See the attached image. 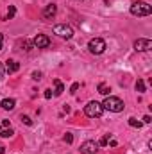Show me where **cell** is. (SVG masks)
I'll list each match as a JSON object with an SVG mask.
<instances>
[{
    "mask_svg": "<svg viewBox=\"0 0 152 154\" xmlns=\"http://www.w3.org/2000/svg\"><path fill=\"white\" fill-rule=\"evenodd\" d=\"M84 113L90 116V118H99V116H102V113H104V108H102L100 102L91 100V102H88L84 106Z\"/></svg>",
    "mask_w": 152,
    "mask_h": 154,
    "instance_id": "cell-3",
    "label": "cell"
},
{
    "mask_svg": "<svg viewBox=\"0 0 152 154\" xmlns=\"http://www.w3.org/2000/svg\"><path fill=\"white\" fill-rule=\"evenodd\" d=\"M150 13H152V7L143 0H138V2H134L131 5V14L132 16H149Z\"/></svg>",
    "mask_w": 152,
    "mask_h": 154,
    "instance_id": "cell-2",
    "label": "cell"
},
{
    "mask_svg": "<svg viewBox=\"0 0 152 154\" xmlns=\"http://www.w3.org/2000/svg\"><path fill=\"white\" fill-rule=\"evenodd\" d=\"M54 34H57L59 38H65V39H70L74 36V31L70 25L66 23H59V25H54Z\"/></svg>",
    "mask_w": 152,
    "mask_h": 154,
    "instance_id": "cell-5",
    "label": "cell"
},
{
    "mask_svg": "<svg viewBox=\"0 0 152 154\" xmlns=\"http://www.w3.org/2000/svg\"><path fill=\"white\" fill-rule=\"evenodd\" d=\"M65 142H66V143H72V142H74V136H72V133H66V134H65Z\"/></svg>",
    "mask_w": 152,
    "mask_h": 154,
    "instance_id": "cell-17",
    "label": "cell"
},
{
    "mask_svg": "<svg viewBox=\"0 0 152 154\" xmlns=\"http://www.w3.org/2000/svg\"><path fill=\"white\" fill-rule=\"evenodd\" d=\"M22 122H23V124H25V125H31V124H32V120H31V118H29V116H22Z\"/></svg>",
    "mask_w": 152,
    "mask_h": 154,
    "instance_id": "cell-19",
    "label": "cell"
},
{
    "mask_svg": "<svg viewBox=\"0 0 152 154\" xmlns=\"http://www.w3.org/2000/svg\"><path fill=\"white\" fill-rule=\"evenodd\" d=\"M45 99H52V90H45Z\"/></svg>",
    "mask_w": 152,
    "mask_h": 154,
    "instance_id": "cell-23",
    "label": "cell"
},
{
    "mask_svg": "<svg viewBox=\"0 0 152 154\" xmlns=\"http://www.w3.org/2000/svg\"><path fill=\"white\" fill-rule=\"evenodd\" d=\"M0 129H2V124H0Z\"/></svg>",
    "mask_w": 152,
    "mask_h": 154,
    "instance_id": "cell-28",
    "label": "cell"
},
{
    "mask_svg": "<svg viewBox=\"0 0 152 154\" xmlns=\"http://www.w3.org/2000/svg\"><path fill=\"white\" fill-rule=\"evenodd\" d=\"M32 79L34 81H39L41 79V72H32Z\"/></svg>",
    "mask_w": 152,
    "mask_h": 154,
    "instance_id": "cell-22",
    "label": "cell"
},
{
    "mask_svg": "<svg viewBox=\"0 0 152 154\" xmlns=\"http://www.w3.org/2000/svg\"><path fill=\"white\" fill-rule=\"evenodd\" d=\"M136 91H140V93H143V91H145V82H143L141 79H138V81H136Z\"/></svg>",
    "mask_w": 152,
    "mask_h": 154,
    "instance_id": "cell-16",
    "label": "cell"
},
{
    "mask_svg": "<svg viewBox=\"0 0 152 154\" xmlns=\"http://www.w3.org/2000/svg\"><path fill=\"white\" fill-rule=\"evenodd\" d=\"M2 43H4V34H0V50H2Z\"/></svg>",
    "mask_w": 152,
    "mask_h": 154,
    "instance_id": "cell-26",
    "label": "cell"
},
{
    "mask_svg": "<svg viewBox=\"0 0 152 154\" xmlns=\"http://www.w3.org/2000/svg\"><path fill=\"white\" fill-rule=\"evenodd\" d=\"M109 91H111V90H109L104 82H100V84H99V93H102V95H106V97H108V95H109Z\"/></svg>",
    "mask_w": 152,
    "mask_h": 154,
    "instance_id": "cell-15",
    "label": "cell"
},
{
    "mask_svg": "<svg viewBox=\"0 0 152 154\" xmlns=\"http://www.w3.org/2000/svg\"><path fill=\"white\" fill-rule=\"evenodd\" d=\"M4 70H5L7 74H14V72L20 70V63L14 61V59H9V61H5V65H4Z\"/></svg>",
    "mask_w": 152,
    "mask_h": 154,
    "instance_id": "cell-10",
    "label": "cell"
},
{
    "mask_svg": "<svg viewBox=\"0 0 152 154\" xmlns=\"http://www.w3.org/2000/svg\"><path fill=\"white\" fill-rule=\"evenodd\" d=\"M32 45L36 48H47V47H50V38L45 36V34H38L36 38L32 39Z\"/></svg>",
    "mask_w": 152,
    "mask_h": 154,
    "instance_id": "cell-8",
    "label": "cell"
},
{
    "mask_svg": "<svg viewBox=\"0 0 152 154\" xmlns=\"http://www.w3.org/2000/svg\"><path fill=\"white\" fill-rule=\"evenodd\" d=\"M108 143H109V134H106V136L100 140V145H108Z\"/></svg>",
    "mask_w": 152,
    "mask_h": 154,
    "instance_id": "cell-20",
    "label": "cell"
},
{
    "mask_svg": "<svg viewBox=\"0 0 152 154\" xmlns=\"http://www.w3.org/2000/svg\"><path fill=\"white\" fill-rule=\"evenodd\" d=\"M77 90H79V82H74V84H72V88H70V93H75Z\"/></svg>",
    "mask_w": 152,
    "mask_h": 154,
    "instance_id": "cell-21",
    "label": "cell"
},
{
    "mask_svg": "<svg viewBox=\"0 0 152 154\" xmlns=\"http://www.w3.org/2000/svg\"><path fill=\"white\" fill-rule=\"evenodd\" d=\"M13 134H14V131H13L11 127H2V129H0V136H2V138H11Z\"/></svg>",
    "mask_w": 152,
    "mask_h": 154,
    "instance_id": "cell-12",
    "label": "cell"
},
{
    "mask_svg": "<svg viewBox=\"0 0 152 154\" xmlns=\"http://www.w3.org/2000/svg\"><path fill=\"white\" fill-rule=\"evenodd\" d=\"M0 106H2V109H5V111H11V109H14V106H16V100H14V99H4V100L0 102Z\"/></svg>",
    "mask_w": 152,
    "mask_h": 154,
    "instance_id": "cell-11",
    "label": "cell"
},
{
    "mask_svg": "<svg viewBox=\"0 0 152 154\" xmlns=\"http://www.w3.org/2000/svg\"><path fill=\"white\" fill-rule=\"evenodd\" d=\"M14 13H16V9L11 5V7H9V13H7V20H9V18H13V16H14Z\"/></svg>",
    "mask_w": 152,
    "mask_h": 154,
    "instance_id": "cell-18",
    "label": "cell"
},
{
    "mask_svg": "<svg viewBox=\"0 0 152 154\" xmlns=\"http://www.w3.org/2000/svg\"><path fill=\"white\" fill-rule=\"evenodd\" d=\"M150 122H152V118H150L149 115H145V116H143V124H150Z\"/></svg>",
    "mask_w": 152,
    "mask_h": 154,
    "instance_id": "cell-24",
    "label": "cell"
},
{
    "mask_svg": "<svg viewBox=\"0 0 152 154\" xmlns=\"http://www.w3.org/2000/svg\"><path fill=\"white\" fill-rule=\"evenodd\" d=\"M4 74H5V70H4V66L0 65V77H4Z\"/></svg>",
    "mask_w": 152,
    "mask_h": 154,
    "instance_id": "cell-25",
    "label": "cell"
},
{
    "mask_svg": "<svg viewBox=\"0 0 152 154\" xmlns=\"http://www.w3.org/2000/svg\"><path fill=\"white\" fill-rule=\"evenodd\" d=\"M54 84H56V91H54V95H61V93L65 91V86H63V82H61L59 79H56V81H54Z\"/></svg>",
    "mask_w": 152,
    "mask_h": 154,
    "instance_id": "cell-13",
    "label": "cell"
},
{
    "mask_svg": "<svg viewBox=\"0 0 152 154\" xmlns=\"http://www.w3.org/2000/svg\"><path fill=\"white\" fill-rule=\"evenodd\" d=\"M81 154H97L99 151V143L97 142H93V140H88V142H84L82 145H81Z\"/></svg>",
    "mask_w": 152,
    "mask_h": 154,
    "instance_id": "cell-6",
    "label": "cell"
},
{
    "mask_svg": "<svg viewBox=\"0 0 152 154\" xmlns=\"http://www.w3.org/2000/svg\"><path fill=\"white\" fill-rule=\"evenodd\" d=\"M152 48V41L149 38H138L134 41V50L136 52H145V50H150Z\"/></svg>",
    "mask_w": 152,
    "mask_h": 154,
    "instance_id": "cell-7",
    "label": "cell"
},
{
    "mask_svg": "<svg viewBox=\"0 0 152 154\" xmlns=\"http://www.w3.org/2000/svg\"><path fill=\"white\" fill-rule=\"evenodd\" d=\"M56 13H57V5H56V4H48V5L43 9V18H45V20H52V18L56 16Z\"/></svg>",
    "mask_w": 152,
    "mask_h": 154,
    "instance_id": "cell-9",
    "label": "cell"
},
{
    "mask_svg": "<svg viewBox=\"0 0 152 154\" xmlns=\"http://www.w3.org/2000/svg\"><path fill=\"white\" fill-rule=\"evenodd\" d=\"M88 48H90V52L91 54H102L104 50H106V41L102 38H93L90 39V43H88Z\"/></svg>",
    "mask_w": 152,
    "mask_h": 154,
    "instance_id": "cell-4",
    "label": "cell"
},
{
    "mask_svg": "<svg viewBox=\"0 0 152 154\" xmlns=\"http://www.w3.org/2000/svg\"><path fill=\"white\" fill-rule=\"evenodd\" d=\"M5 152V147H2V145H0V154H4Z\"/></svg>",
    "mask_w": 152,
    "mask_h": 154,
    "instance_id": "cell-27",
    "label": "cell"
},
{
    "mask_svg": "<svg viewBox=\"0 0 152 154\" xmlns=\"http://www.w3.org/2000/svg\"><path fill=\"white\" fill-rule=\"evenodd\" d=\"M102 108H104V109H109V111H113V113H120V111H123L125 104H123L118 97H111V95H108L106 100L102 102Z\"/></svg>",
    "mask_w": 152,
    "mask_h": 154,
    "instance_id": "cell-1",
    "label": "cell"
},
{
    "mask_svg": "<svg viewBox=\"0 0 152 154\" xmlns=\"http://www.w3.org/2000/svg\"><path fill=\"white\" fill-rule=\"evenodd\" d=\"M129 125H131V127H138V129H140V127L143 125V122H140L138 118H134V116H131V118H129Z\"/></svg>",
    "mask_w": 152,
    "mask_h": 154,
    "instance_id": "cell-14",
    "label": "cell"
}]
</instances>
